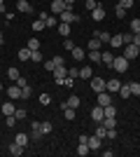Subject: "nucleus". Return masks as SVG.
I'll return each instance as SVG.
<instances>
[{
  "mask_svg": "<svg viewBox=\"0 0 140 157\" xmlns=\"http://www.w3.org/2000/svg\"><path fill=\"white\" fill-rule=\"evenodd\" d=\"M59 21H63V24H75V21H80V17H77L70 7H66V10L59 14Z\"/></svg>",
  "mask_w": 140,
  "mask_h": 157,
  "instance_id": "f257e3e1",
  "label": "nucleus"
},
{
  "mask_svg": "<svg viewBox=\"0 0 140 157\" xmlns=\"http://www.w3.org/2000/svg\"><path fill=\"white\" fill-rule=\"evenodd\" d=\"M128 63H131V61H128L126 56H114L112 68H114L117 73H126V71H128Z\"/></svg>",
  "mask_w": 140,
  "mask_h": 157,
  "instance_id": "f03ea898",
  "label": "nucleus"
},
{
  "mask_svg": "<svg viewBox=\"0 0 140 157\" xmlns=\"http://www.w3.org/2000/svg\"><path fill=\"white\" fill-rule=\"evenodd\" d=\"M52 75H54V80H56V85H63V80H66V75H68V68L66 66H56L52 71Z\"/></svg>",
  "mask_w": 140,
  "mask_h": 157,
  "instance_id": "7ed1b4c3",
  "label": "nucleus"
},
{
  "mask_svg": "<svg viewBox=\"0 0 140 157\" xmlns=\"http://www.w3.org/2000/svg\"><path fill=\"white\" fill-rule=\"evenodd\" d=\"M96 103L103 105V108H105V105H110V103H112V94L107 92V89H105V92H98V94H96Z\"/></svg>",
  "mask_w": 140,
  "mask_h": 157,
  "instance_id": "20e7f679",
  "label": "nucleus"
},
{
  "mask_svg": "<svg viewBox=\"0 0 140 157\" xmlns=\"http://www.w3.org/2000/svg\"><path fill=\"white\" fill-rule=\"evenodd\" d=\"M105 85H107V82L103 78H91V89L96 94H98V92H105Z\"/></svg>",
  "mask_w": 140,
  "mask_h": 157,
  "instance_id": "39448f33",
  "label": "nucleus"
},
{
  "mask_svg": "<svg viewBox=\"0 0 140 157\" xmlns=\"http://www.w3.org/2000/svg\"><path fill=\"white\" fill-rule=\"evenodd\" d=\"M103 117H105V110H103V105L96 103V108L91 110V120L93 122H103Z\"/></svg>",
  "mask_w": 140,
  "mask_h": 157,
  "instance_id": "423d86ee",
  "label": "nucleus"
},
{
  "mask_svg": "<svg viewBox=\"0 0 140 157\" xmlns=\"http://www.w3.org/2000/svg\"><path fill=\"white\" fill-rule=\"evenodd\" d=\"M107 45L112 47V49H117V47H124V33H117V35H112Z\"/></svg>",
  "mask_w": 140,
  "mask_h": 157,
  "instance_id": "0eeeda50",
  "label": "nucleus"
},
{
  "mask_svg": "<svg viewBox=\"0 0 140 157\" xmlns=\"http://www.w3.org/2000/svg\"><path fill=\"white\" fill-rule=\"evenodd\" d=\"M119 87H121V82L117 78H112V80H107V85H105V89L110 94H114V92H119Z\"/></svg>",
  "mask_w": 140,
  "mask_h": 157,
  "instance_id": "6e6552de",
  "label": "nucleus"
},
{
  "mask_svg": "<svg viewBox=\"0 0 140 157\" xmlns=\"http://www.w3.org/2000/svg\"><path fill=\"white\" fill-rule=\"evenodd\" d=\"M61 108H63V117H66L68 122H73V120H75V115H77V113H75V108H70L68 103H63Z\"/></svg>",
  "mask_w": 140,
  "mask_h": 157,
  "instance_id": "1a4fd4ad",
  "label": "nucleus"
},
{
  "mask_svg": "<svg viewBox=\"0 0 140 157\" xmlns=\"http://www.w3.org/2000/svg\"><path fill=\"white\" fill-rule=\"evenodd\" d=\"M91 19L93 21H103V19H105V10H103V5H98L96 10H91Z\"/></svg>",
  "mask_w": 140,
  "mask_h": 157,
  "instance_id": "9d476101",
  "label": "nucleus"
},
{
  "mask_svg": "<svg viewBox=\"0 0 140 157\" xmlns=\"http://www.w3.org/2000/svg\"><path fill=\"white\" fill-rule=\"evenodd\" d=\"M124 47H126V52H124V56H126L128 61H131V59H135V56H138V47H135L133 42H131V45H124Z\"/></svg>",
  "mask_w": 140,
  "mask_h": 157,
  "instance_id": "9b49d317",
  "label": "nucleus"
},
{
  "mask_svg": "<svg viewBox=\"0 0 140 157\" xmlns=\"http://www.w3.org/2000/svg\"><path fill=\"white\" fill-rule=\"evenodd\" d=\"M7 96L12 98V101H16V98H21V87L19 85H12L9 89H7Z\"/></svg>",
  "mask_w": 140,
  "mask_h": 157,
  "instance_id": "f8f14e48",
  "label": "nucleus"
},
{
  "mask_svg": "<svg viewBox=\"0 0 140 157\" xmlns=\"http://www.w3.org/2000/svg\"><path fill=\"white\" fill-rule=\"evenodd\" d=\"M66 10V0H52V12L54 14H61Z\"/></svg>",
  "mask_w": 140,
  "mask_h": 157,
  "instance_id": "ddd939ff",
  "label": "nucleus"
},
{
  "mask_svg": "<svg viewBox=\"0 0 140 157\" xmlns=\"http://www.w3.org/2000/svg\"><path fill=\"white\" fill-rule=\"evenodd\" d=\"M70 54H73V59H75V61H82V59H87V56H84L87 52H84L82 47H77V45H75L73 49H70Z\"/></svg>",
  "mask_w": 140,
  "mask_h": 157,
  "instance_id": "4468645a",
  "label": "nucleus"
},
{
  "mask_svg": "<svg viewBox=\"0 0 140 157\" xmlns=\"http://www.w3.org/2000/svg\"><path fill=\"white\" fill-rule=\"evenodd\" d=\"M100 141H103V138H98L96 134L89 136V141H87V143H89V150H98V148H100Z\"/></svg>",
  "mask_w": 140,
  "mask_h": 157,
  "instance_id": "2eb2a0df",
  "label": "nucleus"
},
{
  "mask_svg": "<svg viewBox=\"0 0 140 157\" xmlns=\"http://www.w3.org/2000/svg\"><path fill=\"white\" fill-rule=\"evenodd\" d=\"M112 61H114V54L112 52H100V63L112 66Z\"/></svg>",
  "mask_w": 140,
  "mask_h": 157,
  "instance_id": "dca6fc26",
  "label": "nucleus"
},
{
  "mask_svg": "<svg viewBox=\"0 0 140 157\" xmlns=\"http://www.w3.org/2000/svg\"><path fill=\"white\" fill-rule=\"evenodd\" d=\"M93 38H98L100 42H103V45H107V42H110V38H112V35H110V33H105V31H96V33H93Z\"/></svg>",
  "mask_w": 140,
  "mask_h": 157,
  "instance_id": "f3484780",
  "label": "nucleus"
},
{
  "mask_svg": "<svg viewBox=\"0 0 140 157\" xmlns=\"http://www.w3.org/2000/svg\"><path fill=\"white\" fill-rule=\"evenodd\" d=\"M9 155H14V157L23 155V145H19V143H16V141H14V143L9 145Z\"/></svg>",
  "mask_w": 140,
  "mask_h": 157,
  "instance_id": "a211bd4d",
  "label": "nucleus"
},
{
  "mask_svg": "<svg viewBox=\"0 0 140 157\" xmlns=\"http://www.w3.org/2000/svg\"><path fill=\"white\" fill-rule=\"evenodd\" d=\"M0 110L5 113V117H7V115H14V113H16V108H14L12 101H7V103H2V108H0Z\"/></svg>",
  "mask_w": 140,
  "mask_h": 157,
  "instance_id": "6ab92c4d",
  "label": "nucleus"
},
{
  "mask_svg": "<svg viewBox=\"0 0 140 157\" xmlns=\"http://www.w3.org/2000/svg\"><path fill=\"white\" fill-rule=\"evenodd\" d=\"M66 103L70 105V108H75V110H77V108H80V103H82V101H80V96H77V94H70V98H68Z\"/></svg>",
  "mask_w": 140,
  "mask_h": 157,
  "instance_id": "aec40b11",
  "label": "nucleus"
},
{
  "mask_svg": "<svg viewBox=\"0 0 140 157\" xmlns=\"http://www.w3.org/2000/svg\"><path fill=\"white\" fill-rule=\"evenodd\" d=\"M89 61L91 63H100V49H89Z\"/></svg>",
  "mask_w": 140,
  "mask_h": 157,
  "instance_id": "412c9836",
  "label": "nucleus"
},
{
  "mask_svg": "<svg viewBox=\"0 0 140 157\" xmlns=\"http://www.w3.org/2000/svg\"><path fill=\"white\" fill-rule=\"evenodd\" d=\"M16 10L19 12H31V2L28 0H16Z\"/></svg>",
  "mask_w": 140,
  "mask_h": 157,
  "instance_id": "4be33fe9",
  "label": "nucleus"
},
{
  "mask_svg": "<svg viewBox=\"0 0 140 157\" xmlns=\"http://www.w3.org/2000/svg\"><path fill=\"white\" fill-rule=\"evenodd\" d=\"M45 21L40 19V17H38V19H33V33H40V31H45Z\"/></svg>",
  "mask_w": 140,
  "mask_h": 157,
  "instance_id": "5701e85b",
  "label": "nucleus"
},
{
  "mask_svg": "<svg viewBox=\"0 0 140 157\" xmlns=\"http://www.w3.org/2000/svg\"><path fill=\"white\" fill-rule=\"evenodd\" d=\"M28 138H31V136H28V134H23V131H19V134H16V138H14V141H16V143H19V145H23V148H26Z\"/></svg>",
  "mask_w": 140,
  "mask_h": 157,
  "instance_id": "b1692460",
  "label": "nucleus"
},
{
  "mask_svg": "<svg viewBox=\"0 0 140 157\" xmlns=\"http://www.w3.org/2000/svg\"><path fill=\"white\" fill-rule=\"evenodd\" d=\"M59 33L63 35V38H68V35H70V24H63V21H59Z\"/></svg>",
  "mask_w": 140,
  "mask_h": 157,
  "instance_id": "393cba45",
  "label": "nucleus"
},
{
  "mask_svg": "<svg viewBox=\"0 0 140 157\" xmlns=\"http://www.w3.org/2000/svg\"><path fill=\"white\" fill-rule=\"evenodd\" d=\"M31 49H28V47H23V49H19V61H31Z\"/></svg>",
  "mask_w": 140,
  "mask_h": 157,
  "instance_id": "a878e982",
  "label": "nucleus"
},
{
  "mask_svg": "<svg viewBox=\"0 0 140 157\" xmlns=\"http://www.w3.org/2000/svg\"><path fill=\"white\" fill-rule=\"evenodd\" d=\"M75 152H77L80 157L89 155V143H77V150H75Z\"/></svg>",
  "mask_w": 140,
  "mask_h": 157,
  "instance_id": "bb28decb",
  "label": "nucleus"
},
{
  "mask_svg": "<svg viewBox=\"0 0 140 157\" xmlns=\"http://www.w3.org/2000/svg\"><path fill=\"white\" fill-rule=\"evenodd\" d=\"M19 75H21L19 68H14V66H12V68H7V78L12 80V82H16V78H19Z\"/></svg>",
  "mask_w": 140,
  "mask_h": 157,
  "instance_id": "cd10ccee",
  "label": "nucleus"
},
{
  "mask_svg": "<svg viewBox=\"0 0 140 157\" xmlns=\"http://www.w3.org/2000/svg\"><path fill=\"white\" fill-rule=\"evenodd\" d=\"M103 124L107 129H117V117H103Z\"/></svg>",
  "mask_w": 140,
  "mask_h": 157,
  "instance_id": "c85d7f7f",
  "label": "nucleus"
},
{
  "mask_svg": "<svg viewBox=\"0 0 140 157\" xmlns=\"http://www.w3.org/2000/svg\"><path fill=\"white\" fill-rule=\"evenodd\" d=\"M80 78H82V80H89V78H93V73H91V68H89V66L80 68Z\"/></svg>",
  "mask_w": 140,
  "mask_h": 157,
  "instance_id": "c756f323",
  "label": "nucleus"
},
{
  "mask_svg": "<svg viewBox=\"0 0 140 157\" xmlns=\"http://www.w3.org/2000/svg\"><path fill=\"white\" fill-rule=\"evenodd\" d=\"M105 134H107V127L103 124V122H98V127H96V136H98V138H105Z\"/></svg>",
  "mask_w": 140,
  "mask_h": 157,
  "instance_id": "7c9ffc66",
  "label": "nucleus"
},
{
  "mask_svg": "<svg viewBox=\"0 0 140 157\" xmlns=\"http://www.w3.org/2000/svg\"><path fill=\"white\" fill-rule=\"evenodd\" d=\"M119 96H121V98H128V96H131V87H128V82L119 87Z\"/></svg>",
  "mask_w": 140,
  "mask_h": 157,
  "instance_id": "2f4dec72",
  "label": "nucleus"
},
{
  "mask_svg": "<svg viewBox=\"0 0 140 157\" xmlns=\"http://www.w3.org/2000/svg\"><path fill=\"white\" fill-rule=\"evenodd\" d=\"M28 49H31V52H35V49H40V40H38V38H31V40H28Z\"/></svg>",
  "mask_w": 140,
  "mask_h": 157,
  "instance_id": "473e14b6",
  "label": "nucleus"
},
{
  "mask_svg": "<svg viewBox=\"0 0 140 157\" xmlns=\"http://www.w3.org/2000/svg\"><path fill=\"white\" fill-rule=\"evenodd\" d=\"M103 110H105V117H117V108H114L112 103H110V105H105Z\"/></svg>",
  "mask_w": 140,
  "mask_h": 157,
  "instance_id": "72a5a7b5",
  "label": "nucleus"
},
{
  "mask_svg": "<svg viewBox=\"0 0 140 157\" xmlns=\"http://www.w3.org/2000/svg\"><path fill=\"white\" fill-rule=\"evenodd\" d=\"M131 87V96H140V82H128Z\"/></svg>",
  "mask_w": 140,
  "mask_h": 157,
  "instance_id": "f704fd0d",
  "label": "nucleus"
},
{
  "mask_svg": "<svg viewBox=\"0 0 140 157\" xmlns=\"http://www.w3.org/2000/svg\"><path fill=\"white\" fill-rule=\"evenodd\" d=\"M45 26H47V28H54V26H59V19H54V17H49V14H47V19H45Z\"/></svg>",
  "mask_w": 140,
  "mask_h": 157,
  "instance_id": "c9c22d12",
  "label": "nucleus"
},
{
  "mask_svg": "<svg viewBox=\"0 0 140 157\" xmlns=\"http://www.w3.org/2000/svg\"><path fill=\"white\" fill-rule=\"evenodd\" d=\"M42 59H45V56H42V52H40V49H35V52L31 54V61H35V63H40Z\"/></svg>",
  "mask_w": 140,
  "mask_h": 157,
  "instance_id": "e433bc0d",
  "label": "nucleus"
},
{
  "mask_svg": "<svg viewBox=\"0 0 140 157\" xmlns=\"http://www.w3.org/2000/svg\"><path fill=\"white\" fill-rule=\"evenodd\" d=\"M100 45H103V42H100L98 38H91V40H89V49H100Z\"/></svg>",
  "mask_w": 140,
  "mask_h": 157,
  "instance_id": "4c0bfd02",
  "label": "nucleus"
},
{
  "mask_svg": "<svg viewBox=\"0 0 140 157\" xmlns=\"http://www.w3.org/2000/svg\"><path fill=\"white\" fill-rule=\"evenodd\" d=\"M40 131H42V136H45V134H52V122H42Z\"/></svg>",
  "mask_w": 140,
  "mask_h": 157,
  "instance_id": "58836bf2",
  "label": "nucleus"
},
{
  "mask_svg": "<svg viewBox=\"0 0 140 157\" xmlns=\"http://www.w3.org/2000/svg\"><path fill=\"white\" fill-rule=\"evenodd\" d=\"M114 14H117V19H126V10H124V7H119V5H117Z\"/></svg>",
  "mask_w": 140,
  "mask_h": 157,
  "instance_id": "ea45409f",
  "label": "nucleus"
},
{
  "mask_svg": "<svg viewBox=\"0 0 140 157\" xmlns=\"http://www.w3.org/2000/svg\"><path fill=\"white\" fill-rule=\"evenodd\" d=\"M131 31L140 33V19H131Z\"/></svg>",
  "mask_w": 140,
  "mask_h": 157,
  "instance_id": "a19ab883",
  "label": "nucleus"
},
{
  "mask_svg": "<svg viewBox=\"0 0 140 157\" xmlns=\"http://www.w3.org/2000/svg\"><path fill=\"white\" fill-rule=\"evenodd\" d=\"M26 115H28V110H23V108H16V113H14V117H16V120H23Z\"/></svg>",
  "mask_w": 140,
  "mask_h": 157,
  "instance_id": "79ce46f5",
  "label": "nucleus"
},
{
  "mask_svg": "<svg viewBox=\"0 0 140 157\" xmlns=\"http://www.w3.org/2000/svg\"><path fill=\"white\" fill-rule=\"evenodd\" d=\"M31 94H33V89H31V87H23V89H21V98H31Z\"/></svg>",
  "mask_w": 140,
  "mask_h": 157,
  "instance_id": "37998d69",
  "label": "nucleus"
},
{
  "mask_svg": "<svg viewBox=\"0 0 140 157\" xmlns=\"http://www.w3.org/2000/svg\"><path fill=\"white\" fill-rule=\"evenodd\" d=\"M40 103L42 105H49V103H52V96H49V94H40Z\"/></svg>",
  "mask_w": 140,
  "mask_h": 157,
  "instance_id": "c03bdc74",
  "label": "nucleus"
},
{
  "mask_svg": "<svg viewBox=\"0 0 140 157\" xmlns=\"http://www.w3.org/2000/svg\"><path fill=\"white\" fill-rule=\"evenodd\" d=\"M119 7H124V10H131V7H133V0H119Z\"/></svg>",
  "mask_w": 140,
  "mask_h": 157,
  "instance_id": "a18cd8bd",
  "label": "nucleus"
},
{
  "mask_svg": "<svg viewBox=\"0 0 140 157\" xmlns=\"http://www.w3.org/2000/svg\"><path fill=\"white\" fill-rule=\"evenodd\" d=\"M98 5H100L98 0H87V10H89V12H91V10H96Z\"/></svg>",
  "mask_w": 140,
  "mask_h": 157,
  "instance_id": "49530a36",
  "label": "nucleus"
},
{
  "mask_svg": "<svg viewBox=\"0 0 140 157\" xmlns=\"http://www.w3.org/2000/svg\"><path fill=\"white\" fill-rule=\"evenodd\" d=\"M63 47H66L68 52H70V49H73V47H75V42H73V38H66V40H63Z\"/></svg>",
  "mask_w": 140,
  "mask_h": 157,
  "instance_id": "de8ad7c7",
  "label": "nucleus"
},
{
  "mask_svg": "<svg viewBox=\"0 0 140 157\" xmlns=\"http://www.w3.org/2000/svg\"><path fill=\"white\" fill-rule=\"evenodd\" d=\"M63 85L73 89V87H75V78H70V75H66V80H63Z\"/></svg>",
  "mask_w": 140,
  "mask_h": 157,
  "instance_id": "09e8293b",
  "label": "nucleus"
},
{
  "mask_svg": "<svg viewBox=\"0 0 140 157\" xmlns=\"http://www.w3.org/2000/svg\"><path fill=\"white\" fill-rule=\"evenodd\" d=\"M52 61H54V66H66V59H63V56H52Z\"/></svg>",
  "mask_w": 140,
  "mask_h": 157,
  "instance_id": "8fccbe9b",
  "label": "nucleus"
},
{
  "mask_svg": "<svg viewBox=\"0 0 140 157\" xmlns=\"http://www.w3.org/2000/svg\"><path fill=\"white\" fill-rule=\"evenodd\" d=\"M16 85H19V87H21V89H23V87H26V85H28V80H26V78H23V75H19V78H16Z\"/></svg>",
  "mask_w": 140,
  "mask_h": 157,
  "instance_id": "3c124183",
  "label": "nucleus"
},
{
  "mask_svg": "<svg viewBox=\"0 0 140 157\" xmlns=\"http://www.w3.org/2000/svg\"><path fill=\"white\" fill-rule=\"evenodd\" d=\"M5 122H7V127H14V124H16V117H14V115H7Z\"/></svg>",
  "mask_w": 140,
  "mask_h": 157,
  "instance_id": "603ef678",
  "label": "nucleus"
},
{
  "mask_svg": "<svg viewBox=\"0 0 140 157\" xmlns=\"http://www.w3.org/2000/svg\"><path fill=\"white\" fill-rule=\"evenodd\" d=\"M131 42H133V33H126L124 35V45H131Z\"/></svg>",
  "mask_w": 140,
  "mask_h": 157,
  "instance_id": "864d4df0",
  "label": "nucleus"
},
{
  "mask_svg": "<svg viewBox=\"0 0 140 157\" xmlns=\"http://www.w3.org/2000/svg\"><path fill=\"white\" fill-rule=\"evenodd\" d=\"M68 75H70V78H80V68H70Z\"/></svg>",
  "mask_w": 140,
  "mask_h": 157,
  "instance_id": "5fc2aeb1",
  "label": "nucleus"
},
{
  "mask_svg": "<svg viewBox=\"0 0 140 157\" xmlns=\"http://www.w3.org/2000/svg\"><path fill=\"white\" fill-rule=\"evenodd\" d=\"M105 138H117V129H107Z\"/></svg>",
  "mask_w": 140,
  "mask_h": 157,
  "instance_id": "6e6d98bb",
  "label": "nucleus"
},
{
  "mask_svg": "<svg viewBox=\"0 0 140 157\" xmlns=\"http://www.w3.org/2000/svg\"><path fill=\"white\" fill-rule=\"evenodd\" d=\"M45 68H47V71H54V68H56V66H54V61L49 59V61H45Z\"/></svg>",
  "mask_w": 140,
  "mask_h": 157,
  "instance_id": "4d7b16f0",
  "label": "nucleus"
},
{
  "mask_svg": "<svg viewBox=\"0 0 140 157\" xmlns=\"http://www.w3.org/2000/svg\"><path fill=\"white\" fill-rule=\"evenodd\" d=\"M31 138H33V141H40V138H42V131H33V134H31Z\"/></svg>",
  "mask_w": 140,
  "mask_h": 157,
  "instance_id": "13d9d810",
  "label": "nucleus"
},
{
  "mask_svg": "<svg viewBox=\"0 0 140 157\" xmlns=\"http://www.w3.org/2000/svg\"><path fill=\"white\" fill-rule=\"evenodd\" d=\"M40 127H42V122H38V120H33V129H31V131H40Z\"/></svg>",
  "mask_w": 140,
  "mask_h": 157,
  "instance_id": "bf43d9fd",
  "label": "nucleus"
},
{
  "mask_svg": "<svg viewBox=\"0 0 140 157\" xmlns=\"http://www.w3.org/2000/svg\"><path fill=\"white\" fill-rule=\"evenodd\" d=\"M133 45L140 47V33H133Z\"/></svg>",
  "mask_w": 140,
  "mask_h": 157,
  "instance_id": "052dcab7",
  "label": "nucleus"
},
{
  "mask_svg": "<svg viewBox=\"0 0 140 157\" xmlns=\"http://www.w3.org/2000/svg\"><path fill=\"white\" fill-rule=\"evenodd\" d=\"M73 5H75V0H66V7H70V10H73Z\"/></svg>",
  "mask_w": 140,
  "mask_h": 157,
  "instance_id": "680f3d73",
  "label": "nucleus"
},
{
  "mask_svg": "<svg viewBox=\"0 0 140 157\" xmlns=\"http://www.w3.org/2000/svg\"><path fill=\"white\" fill-rule=\"evenodd\" d=\"M0 42H2V31H0Z\"/></svg>",
  "mask_w": 140,
  "mask_h": 157,
  "instance_id": "e2e57ef3",
  "label": "nucleus"
},
{
  "mask_svg": "<svg viewBox=\"0 0 140 157\" xmlns=\"http://www.w3.org/2000/svg\"><path fill=\"white\" fill-rule=\"evenodd\" d=\"M138 59H140V47H138Z\"/></svg>",
  "mask_w": 140,
  "mask_h": 157,
  "instance_id": "0e129e2a",
  "label": "nucleus"
},
{
  "mask_svg": "<svg viewBox=\"0 0 140 157\" xmlns=\"http://www.w3.org/2000/svg\"><path fill=\"white\" fill-rule=\"evenodd\" d=\"M0 5H5V0H0Z\"/></svg>",
  "mask_w": 140,
  "mask_h": 157,
  "instance_id": "69168bd1",
  "label": "nucleus"
},
{
  "mask_svg": "<svg viewBox=\"0 0 140 157\" xmlns=\"http://www.w3.org/2000/svg\"><path fill=\"white\" fill-rule=\"evenodd\" d=\"M0 52H2V42H0Z\"/></svg>",
  "mask_w": 140,
  "mask_h": 157,
  "instance_id": "338daca9",
  "label": "nucleus"
},
{
  "mask_svg": "<svg viewBox=\"0 0 140 157\" xmlns=\"http://www.w3.org/2000/svg\"><path fill=\"white\" fill-rule=\"evenodd\" d=\"M0 92H2V85H0Z\"/></svg>",
  "mask_w": 140,
  "mask_h": 157,
  "instance_id": "774afa93",
  "label": "nucleus"
}]
</instances>
